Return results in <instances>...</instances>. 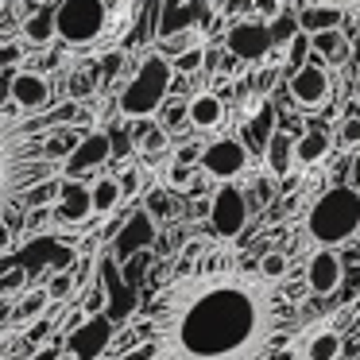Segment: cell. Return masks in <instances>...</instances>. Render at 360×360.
Segmentation results:
<instances>
[{
  "mask_svg": "<svg viewBox=\"0 0 360 360\" xmlns=\"http://www.w3.org/2000/svg\"><path fill=\"white\" fill-rule=\"evenodd\" d=\"M167 360H259L275 337V306L240 275L186 279L159 306Z\"/></svg>",
  "mask_w": 360,
  "mask_h": 360,
  "instance_id": "1",
  "label": "cell"
},
{
  "mask_svg": "<svg viewBox=\"0 0 360 360\" xmlns=\"http://www.w3.org/2000/svg\"><path fill=\"white\" fill-rule=\"evenodd\" d=\"M47 174L43 167V132L35 136V124H0V213L4 205L16 202L24 190Z\"/></svg>",
  "mask_w": 360,
  "mask_h": 360,
  "instance_id": "2",
  "label": "cell"
},
{
  "mask_svg": "<svg viewBox=\"0 0 360 360\" xmlns=\"http://www.w3.org/2000/svg\"><path fill=\"white\" fill-rule=\"evenodd\" d=\"M356 233H360V190H352L349 182L329 186L306 213V236L321 248H337Z\"/></svg>",
  "mask_w": 360,
  "mask_h": 360,
  "instance_id": "3",
  "label": "cell"
},
{
  "mask_svg": "<svg viewBox=\"0 0 360 360\" xmlns=\"http://www.w3.org/2000/svg\"><path fill=\"white\" fill-rule=\"evenodd\" d=\"M171 82H174V70H171V58L163 55H151L143 58V66L136 70V78L120 89V112L132 120H148L163 109V101L171 97Z\"/></svg>",
  "mask_w": 360,
  "mask_h": 360,
  "instance_id": "4",
  "label": "cell"
},
{
  "mask_svg": "<svg viewBox=\"0 0 360 360\" xmlns=\"http://www.w3.org/2000/svg\"><path fill=\"white\" fill-rule=\"evenodd\" d=\"M109 8L105 0H58L55 4V39L66 47H86L105 32Z\"/></svg>",
  "mask_w": 360,
  "mask_h": 360,
  "instance_id": "5",
  "label": "cell"
},
{
  "mask_svg": "<svg viewBox=\"0 0 360 360\" xmlns=\"http://www.w3.org/2000/svg\"><path fill=\"white\" fill-rule=\"evenodd\" d=\"M210 225L217 236H225V240H233V236L244 233V225H248V198L240 194L236 186H221L217 194L210 198Z\"/></svg>",
  "mask_w": 360,
  "mask_h": 360,
  "instance_id": "6",
  "label": "cell"
},
{
  "mask_svg": "<svg viewBox=\"0 0 360 360\" xmlns=\"http://www.w3.org/2000/svg\"><path fill=\"white\" fill-rule=\"evenodd\" d=\"M321 63H326V58H318L310 51V58L290 74V97H295L298 109H321V105L329 101V74Z\"/></svg>",
  "mask_w": 360,
  "mask_h": 360,
  "instance_id": "7",
  "label": "cell"
},
{
  "mask_svg": "<svg viewBox=\"0 0 360 360\" xmlns=\"http://www.w3.org/2000/svg\"><path fill=\"white\" fill-rule=\"evenodd\" d=\"M225 47L236 63H259L271 51V35H267V20H236L225 35Z\"/></svg>",
  "mask_w": 360,
  "mask_h": 360,
  "instance_id": "8",
  "label": "cell"
},
{
  "mask_svg": "<svg viewBox=\"0 0 360 360\" xmlns=\"http://www.w3.org/2000/svg\"><path fill=\"white\" fill-rule=\"evenodd\" d=\"M248 151H244L240 140H233V136H225V140H213L210 148L198 155V163H202V171L210 174V179H236V174H244V167H248Z\"/></svg>",
  "mask_w": 360,
  "mask_h": 360,
  "instance_id": "9",
  "label": "cell"
},
{
  "mask_svg": "<svg viewBox=\"0 0 360 360\" xmlns=\"http://www.w3.org/2000/svg\"><path fill=\"white\" fill-rule=\"evenodd\" d=\"M213 20V0H182V4H163V16L155 24V35L167 39L174 32H198Z\"/></svg>",
  "mask_w": 360,
  "mask_h": 360,
  "instance_id": "10",
  "label": "cell"
},
{
  "mask_svg": "<svg viewBox=\"0 0 360 360\" xmlns=\"http://www.w3.org/2000/svg\"><path fill=\"white\" fill-rule=\"evenodd\" d=\"M109 337H112V321L105 318V314H89V318L82 321V329H70L66 352H70L74 360H97L101 349L109 345Z\"/></svg>",
  "mask_w": 360,
  "mask_h": 360,
  "instance_id": "11",
  "label": "cell"
},
{
  "mask_svg": "<svg viewBox=\"0 0 360 360\" xmlns=\"http://www.w3.org/2000/svg\"><path fill=\"white\" fill-rule=\"evenodd\" d=\"M101 163H109V136L89 132V136H82V140L74 143V151L66 155L63 171H66V179H82L86 171H97Z\"/></svg>",
  "mask_w": 360,
  "mask_h": 360,
  "instance_id": "12",
  "label": "cell"
},
{
  "mask_svg": "<svg viewBox=\"0 0 360 360\" xmlns=\"http://www.w3.org/2000/svg\"><path fill=\"white\" fill-rule=\"evenodd\" d=\"M345 279V264L337 252L329 248H318L310 256V264H306V287L314 290V295H333L337 287H341Z\"/></svg>",
  "mask_w": 360,
  "mask_h": 360,
  "instance_id": "13",
  "label": "cell"
},
{
  "mask_svg": "<svg viewBox=\"0 0 360 360\" xmlns=\"http://www.w3.org/2000/svg\"><path fill=\"white\" fill-rule=\"evenodd\" d=\"M94 213L89 205V186L82 179H66L58 182V194H55V217L66 221V225H82V221Z\"/></svg>",
  "mask_w": 360,
  "mask_h": 360,
  "instance_id": "14",
  "label": "cell"
},
{
  "mask_svg": "<svg viewBox=\"0 0 360 360\" xmlns=\"http://www.w3.org/2000/svg\"><path fill=\"white\" fill-rule=\"evenodd\" d=\"M8 97L20 105V109L35 112V109H43V105L51 101V86H47V78H39L35 70H20V74L8 78Z\"/></svg>",
  "mask_w": 360,
  "mask_h": 360,
  "instance_id": "15",
  "label": "cell"
},
{
  "mask_svg": "<svg viewBox=\"0 0 360 360\" xmlns=\"http://www.w3.org/2000/svg\"><path fill=\"white\" fill-rule=\"evenodd\" d=\"M151 240H155V221L148 213L124 217V225L117 229V256L112 259H132V252H143Z\"/></svg>",
  "mask_w": 360,
  "mask_h": 360,
  "instance_id": "16",
  "label": "cell"
},
{
  "mask_svg": "<svg viewBox=\"0 0 360 360\" xmlns=\"http://www.w3.org/2000/svg\"><path fill=\"white\" fill-rule=\"evenodd\" d=\"M271 132H275V105H271V101H259L256 112H252V117L244 120V128H240L244 151H248V155H264Z\"/></svg>",
  "mask_w": 360,
  "mask_h": 360,
  "instance_id": "17",
  "label": "cell"
},
{
  "mask_svg": "<svg viewBox=\"0 0 360 360\" xmlns=\"http://www.w3.org/2000/svg\"><path fill=\"white\" fill-rule=\"evenodd\" d=\"M345 12L337 8V4H306V8L295 12V24L302 35H318V32H333V27H341Z\"/></svg>",
  "mask_w": 360,
  "mask_h": 360,
  "instance_id": "18",
  "label": "cell"
},
{
  "mask_svg": "<svg viewBox=\"0 0 360 360\" xmlns=\"http://www.w3.org/2000/svg\"><path fill=\"white\" fill-rule=\"evenodd\" d=\"M329 132L321 124H310L302 136L295 140V163H302V167H314V163H321V159L329 155Z\"/></svg>",
  "mask_w": 360,
  "mask_h": 360,
  "instance_id": "19",
  "label": "cell"
},
{
  "mask_svg": "<svg viewBox=\"0 0 360 360\" xmlns=\"http://www.w3.org/2000/svg\"><path fill=\"white\" fill-rule=\"evenodd\" d=\"M186 120L194 128H217L225 120V101L217 94H198L186 101Z\"/></svg>",
  "mask_w": 360,
  "mask_h": 360,
  "instance_id": "20",
  "label": "cell"
},
{
  "mask_svg": "<svg viewBox=\"0 0 360 360\" xmlns=\"http://www.w3.org/2000/svg\"><path fill=\"white\" fill-rule=\"evenodd\" d=\"M264 159H267V171L279 174V179H287L290 167H295V140H290L283 128H275L271 140H267V148H264Z\"/></svg>",
  "mask_w": 360,
  "mask_h": 360,
  "instance_id": "21",
  "label": "cell"
},
{
  "mask_svg": "<svg viewBox=\"0 0 360 360\" xmlns=\"http://www.w3.org/2000/svg\"><path fill=\"white\" fill-rule=\"evenodd\" d=\"M24 39L32 43V47H43V43L55 39V4H43L39 12H32V16L24 20Z\"/></svg>",
  "mask_w": 360,
  "mask_h": 360,
  "instance_id": "22",
  "label": "cell"
},
{
  "mask_svg": "<svg viewBox=\"0 0 360 360\" xmlns=\"http://www.w3.org/2000/svg\"><path fill=\"white\" fill-rule=\"evenodd\" d=\"M120 186H117V179H109V174H101V179L89 186V205H94V213H112L120 205Z\"/></svg>",
  "mask_w": 360,
  "mask_h": 360,
  "instance_id": "23",
  "label": "cell"
},
{
  "mask_svg": "<svg viewBox=\"0 0 360 360\" xmlns=\"http://www.w3.org/2000/svg\"><path fill=\"white\" fill-rule=\"evenodd\" d=\"M345 341L337 333H318L310 345H306V360H341Z\"/></svg>",
  "mask_w": 360,
  "mask_h": 360,
  "instance_id": "24",
  "label": "cell"
},
{
  "mask_svg": "<svg viewBox=\"0 0 360 360\" xmlns=\"http://www.w3.org/2000/svg\"><path fill=\"white\" fill-rule=\"evenodd\" d=\"M310 51L318 58H337L345 51V39H341V32H318V35H310Z\"/></svg>",
  "mask_w": 360,
  "mask_h": 360,
  "instance_id": "25",
  "label": "cell"
},
{
  "mask_svg": "<svg viewBox=\"0 0 360 360\" xmlns=\"http://www.w3.org/2000/svg\"><path fill=\"white\" fill-rule=\"evenodd\" d=\"M78 140H82L78 132H58V136H51V140H43V159H66Z\"/></svg>",
  "mask_w": 360,
  "mask_h": 360,
  "instance_id": "26",
  "label": "cell"
},
{
  "mask_svg": "<svg viewBox=\"0 0 360 360\" xmlns=\"http://www.w3.org/2000/svg\"><path fill=\"white\" fill-rule=\"evenodd\" d=\"M290 51H287V74H295L298 66L306 63V58H310V35H302V32H295L290 35Z\"/></svg>",
  "mask_w": 360,
  "mask_h": 360,
  "instance_id": "27",
  "label": "cell"
},
{
  "mask_svg": "<svg viewBox=\"0 0 360 360\" xmlns=\"http://www.w3.org/2000/svg\"><path fill=\"white\" fill-rule=\"evenodd\" d=\"M202 63H205V51L202 47H186V51H179V55L171 58V70L174 74H194V70H202Z\"/></svg>",
  "mask_w": 360,
  "mask_h": 360,
  "instance_id": "28",
  "label": "cell"
},
{
  "mask_svg": "<svg viewBox=\"0 0 360 360\" xmlns=\"http://www.w3.org/2000/svg\"><path fill=\"white\" fill-rule=\"evenodd\" d=\"M74 287H78V275L74 271H55V279L47 287V302H63L66 295H74Z\"/></svg>",
  "mask_w": 360,
  "mask_h": 360,
  "instance_id": "29",
  "label": "cell"
},
{
  "mask_svg": "<svg viewBox=\"0 0 360 360\" xmlns=\"http://www.w3.org/2000/svg\"><path fill=\"white\" fill-rule=\"evenodd\" d=\"M27 283V267H0V295H16Z\"/></svg>",
  "mask_w": 360,
  "mask_h": 360,
  "instance_id": "30",
  "label": "cell"
},
{
  "mask_svg": "<svg viewBox=\"0 0 360 360\" xmlns=\"http://www.w3.org/2000/svg\"><path fill=\"white\" fill-rule=\"evenodd\" d=\"M295 32H298V24H295V12H283V16L275 20V24H267V35H271V47H275V43H287Z\"/></svg>",
  "mask_w": 360,
  "mask_h": 360,
  "instance_id": "31",
  "label": "cell"
},
{
  "mask_svg": "<svg viewBox=\"0 0 360 360\" xmlns=\"http://www.w3.org/2000/svg\"><path fill=\"white\" fill-rule=\"evenodd\" d=\"M259 275H264V279H279V275H287V256H283V252H267V256L259 259Z\"/></svg>",
  "mask_w": 360,
  "mask_h": 360,
  "instance_id": "32",
  "label": "cell"
},
{
  "mask_svg": "<svg viewBox=\"0 0 360 360\" xmlns=\"http://www.w3.org/2000/svg\"><path fill=\"white\" fill-rule=\"evenodd\" d=\"M109 136V159H124L128 151H132V136L124 132V128H112V132H105Z\"/></svg>",
  "mask_w": 360,
  "mask_h": 360,
  "instance_id": "33",
  "label": "cell"
},
{
  "mask_svg": "<svg viewBox=\"0 0 360 360\" xmlns=\"http://www.w3.org/2000/svg\"><path fill=\"white\" fill-rule=\"evenodd\" d=\"M337 140H341L345 148H356V143H360V117H345V120H341V132H337Z\"/></svg>",
  "mask_w": 360,
  "mask_h": 360,
  "instance_id": "34",
  "label": "cell"
},
{
  "mask_svg": "<svg viewBox=\"0 0 360 360\" xmlns=\"http://www.w3.org/2000/svg\"><path fill=\"white\" fill-rule=\"evenodd\" d=\"M171 213H174L171 198H167L163 190H155V194L148 198V217H171Z\"/></svg>",
  "mask_w": 360,
  "mask_h": 360,
  "instance_id": "35",
  "label": "cell"
},
{
  "mask_svg": "<svg viewBox=\"0 0 360 360\" xmlns=\"http://www.w3.org/2000/svg\"><path fill=\"white\" fill-rule=\"evenodd\" d=\"M55 194H58V182H43V186H32V190H27V205L55 202Z\"/></svg>",
  "mask_w": 360,
  "mask_h": 360,
  "instance_id": "36",
  "label": "cell"
},
{
  "mask_svg": "<svg viewBox=\"0 0 360 360\" xmlns=\"http://www.w3.org/2000/svg\"><path fill=\"white\" fill-rule=\"evenodd\" d=\"M43 306H47V290H39V295H32L20 310H12V318H35V314H43Z\"/></svg>",
  "mask_w": 360,
  "mask_h": 360,
  "instance_id": "37",
  "label": "cell"
},
{
  "mask_svg": "<svg viewBox=\"0 0 360 360\" xmlns=\"http://www.w3.org/2000/svg\"><path fill=\"white\" fill-rule=\"evenodd\" d=\"M159 356V341L151 337V341H143V345H136V349H128L120 360H155Z\"/></svg>",
  "mask_w": 360,
  "mask_h": 360,
  "instance_id": "38",
  "label": "cell"
},
{
  "mask_svg": "<svg viewBox=\"0 0 360 360\" xmlns=\"http://www.w3.org/2000/svg\"><path fill=\"white\" fill-rule=\"evenodd\" d=\"M167 105V101H163ZM182 120H186V101H171L163 109V128H179Z\"/></svg>",
  "mask_w": 360,
  "mask_h": 360,
  "instance_id": "39",
  "label": "cell"
},
{
  "mask_svg": "<svg viewBox=\"0 0 360 360\" xmlns=\"http://www.w3.org/2000/svg\"><path fill=\"white\" fill-rule=\"evenodd\" d=\"M20 63H24V47H20V43H4V47H0V66L12 70V66H20Z\"/></svg>",
  "mask_w": 360,
  "mask_h": 360,
  "instance_id": "40",
  "label": "cell"
},
{
  "mask_svg": "<svg viewBox=\"0 0 360 360\" xmlns=\"http://www.w3.org/2000/svg\"><path fill=\"white\" fill-rule=\"evenodd\" d=\"M47 337H51V321L39 314V321H32V326H27V345H43Z\"/></svg>",
  "mask_w": 360,
  "mask_h": 360,
  "instance_id": "41",
  "label": "cell"
},
{
  "mask_svg": "<svg viewBox=\"0 0 360 360\" xmlns=\"http://www.w3.org/2000/svg\"><path fill=\"white\" fill-rule=\"evenodd\" d=\"M117 186H120V194H136V190H140V171H136V167H128V171L117 179Z\"/></svg>",
  "mask_w": 360,
  "mask_h": 360,
  "instance_id": "42",
  "label": "cell"
},
{
  "mask_svg": "<svg viewBox=\"0 0 360 360\" xmlns=\"http://www.w3.org/2000/svg\"><path fill=\"white\" fill-rule=\"evenodd\" d=\"M58 356H63V345H35L27 352V360H58Z\"/></svg>",
  "mask_w": 360,
  "mask_h": 360,
  "instance_id": "43",
  "label": "cell"
},
{
  "mask_svg": "<svg viewBox=\"0 0 360 360\" xmlns=\"http://www.w3.org/2000/svg\"><path fill=\"white\" fill-rule=\"evenodd\" d=\"M120 63H124V55H120V51H112V55H105V74H109V78H112V74H117L120 70Z\"/></svg>",
  "mask_w": 360,
  "mask_h": 360,
  "instance_id": "44",
  "label": "cell"
},
{
  "mask_svg": "<svg viewBox=\"0 0 360 360\" xmlns=\"http://www.w3.org/2000/svg\"><path fill=\"white\" fill-rule=\"evenodd\" d=\"M267 198H271V182H267V179H259V182H256V202L264 205Z\"/></svg>",
  "mask_w": 360,
  "mask_h": 360,
  "instance_id": "45",
  "label": "cell"
},
{
  "mask_svg": "<svg viewBox=\"0 0 360 360\" xmlns=\"http://www.w3.org/2000/svg\"><path fill=\"white\" fill-rule=\"evenodd\" d=\"M8 244H12V225L8 221H0V252L8 248Z\"/></svg>",
  "mask_w": 360,
  "mask_h": 360,
  "instance_id": "46",
  "label": "cell"
},
{
  "mask_svg": "<svg viewBox=\"0 0 360 360\" xmlns=\"http://www.w3.org/2000/svg\"><path fill=\"white\" fill-rule=\"evenodd\" d=\"M43 221H47V210H39V205H35V210H32V217H27V225H32V229H39Z\"/></svg>",
  "mask_w": 360,
  "mask_h": 360,
  "instance_id": "47",
  "label": "cell"
},
{
  "mask_svg": "<svg viewBox=\"0 0 360 360\" xmlns=\"http://www.w3.org/2000/svg\"><path fill=\"white\" fill-rule=\"evenodd\" d=\"M12 318V302H8V295H0V321H8Z\"/></svg>",
  "mask_w": 360,
  "mask_h": 360,
  "instance_id": "48",
  "label": "cell"
},
{
  "mask_svg": "<svg viewBox=\"0 0 360 360\" xmlns=\"http://www.w3.org/2000/svg\"><path fill=\"white\" fill-rule=\"evenodd\" d=\"M349 186H352V190H360V155L352 159V182H349Z\"/></svg>",
  "mask_w": 360,
  "mask_h": 360,
  "instance_id": "49",
  "label": "cell"
},
{
  "mask_svg": "<svg viewBox=\"0 0 360 360\" xmlns=\"http://www.w3.org/2000/svg\"><path fill=\"white\" fill-rule=\"evenodd\" d=\"M225 8H229V12H240V8H248V0H229Z\"/></svg>",
  "mask_w": 360,
  "mask_h": 360,
  "instance_id": "50",
  "label": "cell"
},
{
  "mask_svg": "<svg viewBox=\"0 0 360 360\" xmlns=\"http://www.w3.org/2000/svg\"><path fill=\"white\" fill-rule=\"evenodd\" d=\"M352 97H356V105H360V78H356V86H352Z\"/></svg>",
  "mask_w": 360,
  "mask_h": 360,
  "instance_id": "51",
  "label": "cell"
},
{
  "mask_svg": "<svg viewBox=\"0 0 360 360\" xmlns=\"http://www.w3.org/2000/svg\"><path fill=\"white\" fill-rule=\"evenodd\" d=\"M163 4H182V0H163Z\"/></svg>",
  "mask_w": 360,
  "mask_h": 360,
  "instance_id": "52",
  "label": "cell"
},
{
  "mask_svg": "<svg viewBox=\"0 0 360 360\" xmlns=\"http://www.w3.org/2000/svg\"><path fill=\"white\" fill-rule=\"evenodd\" d=\"M0 360H8V356H0Z\"/></svg>",
  "mask_w": 360,
  "mask_h": 360,
  "instance_id": "53",
  "label": "cell"
}]
</instances>
